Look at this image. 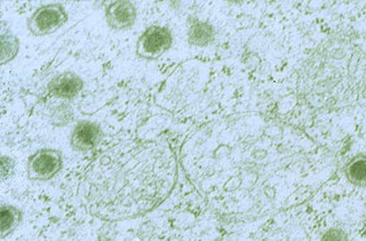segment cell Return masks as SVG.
Segmentation results:
<instances>
[{
  "label": "cell",
  "mask_w": 366,
  "mask_h": 241,
  "mask_svg": "<svg viewBox=\"0 0 366 241\" xmlns=\"http://www.w3.org/2000/svg\"><path fill=\"white\" fill-rule=\"evenodd\" d=\"M69 14L61 3L38 7L26 21V28L34 37L53 35L68 24Z\"/></svg>",
  "instance_id": "cell-3"
},
{
  "label": "cell",
  "mask_w": 366,
  "mask_h": 241,
  "mask_svg": "<svg viewBox=\"0 0 366 241\" xmlns=\"http://www.w3.org/2000/svg\"><path fill=\"white\" fill-rule=\"evenodd\" d=\"M343 175L352 187L366 188V153H357L343 166Z\"/></svg>",
  "instance_id": "cell-9"
},
{
  "label": "cell",
  "mask_w": 366,
  "mask_h": 241,
  "mask_svg": "<svg viewBox=\"0 0 366 241\" xmlns=\"http://www.w3.org/2000/svg\"><path fill=\"white\" fill-rule=\"evenodd\" d=\"M177 181V157L169 144L124 142L95 155L80 182V201L99 220L125 221L157 208Z\"/></svg>",
  "instance_id": "cell-1"
},
{
  "label": "cell",
  "mask_w": 366,
  "mask_h": 241,
  "mask_svg": "<svg viewBox=\"0 0 366 241\" xmlns=\"http://www.w3.org/2000/svg\"><path fill=\"white\" fill-rule=\"evenodd\" d=\"M24 212L15 205L3 204L0 206V237L7 238L15 232L22 223Z\"/></svg>",
  "instance_id": "cell-10"
},
{
  "label": "cell",
  "mask_w": 366,
  "mask_h": 241,
  "mask_svg": "<svg viewBox=\"0 0 366 241\" xmlns=\"http://www.w3.org/2000/svg\"><path fill=\"white\" fill-rule=\"evenodd\" d=\"M174 37L171 29L165 26H150L137 38L135 54L141 60L154 61L169 52L173 46Z\"/></svg>",
  "instance_id": "cell-4"
},
{
  "label": "cell",
  "mask_w": 366,
  "mask_h": 241,
  "mask_svg": "<svg viewBox=\"0 0 366 241\" xmlns=\"http://www.w3.org/2000/svg\"><path fill=\"white\" fill-rule=\"evenodd\" d=\"M107 26L114 31H125L134 26L137 20V9L129 0H116L104 9Z\"/></svg>",
  "instance_id": "cell-6"
},
{
  "label": "cell",
  "mask_w": 366,
  "mask_h": 241,
  "mask_svg": "<svg viewBox=\"0 0 366 241\" xmlns=\"http://www.w3.org/2000/svg\"><path fill=\"white\" fill-rule=\"evenodd\" d=\"M83 78L74 71L61 72L59 75L51 78V81L47 83V93L53 98L70 102L76 100L83 92Z\"/></svg>",
  "instance_id": "cell-7"
},
{
  "label": "cell",
  "mask_w": 366,
  "mask_h": 241,
  "mask_svg": "<svg viewBox=\"0 0 366 241\" xmlns=\"http://www.w3.org/2000/svg\"><path fill=\"white\" fill-rule=\"evenodd\" d=\"M20 39L14 35L6 26V22H1V35H0V64L6 66L16 58L20 52Z\"/></svg>",
  "instance_id": "cell-11"
},
{
  "label": "cell",
  "mask_w": 366,
  "mask_h": 241,
  "mask_svg": "<svg viewBox=\"0 0 366 241\" xmlns=\"http://www.w3.org/2000/svg\"><path fill=\"white\" fill-rule=\"evenodd\" d=\"M103 138L102 127L97 121L80 120L72 128L69 143L76 153H89L100 147Z\"/></svg>",
  "instance_id": "cell-5"
},
{
  "label": "cell",
  "mask_w": 366,
  "mask_h": 241,
  "mask_svg": "<svg viewBox=\"0 0 366 241\" xmlns=\"http://www.w3.org/2000/svg\"><path fill=\"white\" fill-rule=\"evenodd\" d=\"M215 37H217V30L209 21L192 19L189 22L187 41L190 46L200 47V48L209 47L214 43Z\"/></svg>",
  "instance_id": "cell-8"
},
{
  "label": "cell",
  "mask_w": 366,
  "mask_h": 241,
  "mask_svg": "<svg viewBox=\"0 0 366 241\" xmlns=\"http://www.w3.org/2000/svg\"><path fill=\"white\" fill-rule=\"evenodd\" d=\"M74 109L66 102L59 104L49 112V124L54 127H64L74 121Z\"/></svg>",
  "instance_id": "cell-12"
},
{
  "label": "cell",
  "mask_w": 366,
  "mask_h": 241,
  "mask_svg": "<svg viewBox=\"0 0 366 241\" xmlns=\"http://www.w3.org/2000/svg\"><path fill=\"white\" fill-rule=\"evenodd\" d=\"M64 166L61 150L41 148L29 155L26 160V178L32 182H49L60 174Z\"/></svg>",
  "instance_id": "cell-2"
},
{
  "label": "cell",
  "mask_w": 366,
  "mask_h": 241,
  "mask_svg": "<svg viewBox=\"0 0 366 241\" xmlns=\"http://www.w3.org/2000/svg\"><path fill=\"white\" fill-rule=\"evenodd\" d=\"M16 161L13 157L3 155L0 159V172H1V181H9L15 174Z\"/></svg>",
  "instance_id": "cell-13"
},
{
  "label": "cell",
  "mask_w": 366,
  "mask_h": 241,
  "mask_svg": "<svg viewBox=\"0 0 366 241\" xmlns=\"http://www.w3.org/2000/svg\"><path fill=\"white\" fill-rule=\"evenodd\" d=\"M320 241H349V235L341 227H330L322 233Z\"/></svg>",
  "instance_id": "cell-14"
}]
</instances>
